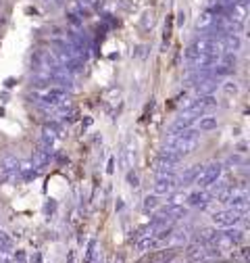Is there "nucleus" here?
<instances>
[{
	"mask_svg": "<svg viewBox=\"0 0 250 263\" xmlns=\"http://www.w3.org/2000/svg\"><path fill=\"white\" fill-rule=\"evenodd\" d=\"M200 167H202V165H194L192 169H188V171H186V175H184V178H181V182H184V184L194 182V180H196V175L200 173Z\"/></svg>",
	"mask_w": 250,
	"mask_h": 263,
	"instance_id": "21",
	"label": "nucleus"
},
{
	"mask_svg": "<svg viewBox=\"0 0 250 263\" xmlns=\"http://www.w3.org/2000/svg\"><path fill=\"white\" fill-rule=\"evenodd\" d=\"M32 161H34V165H36V167H44V165H48V163H50V148L42 146L40 150H36V152H34V157H32Z\"/></svg>",
	"mask_w": 250,
	"mask_h": 263,
	"instance_id": "13",
	"label": "nucleus"
},
{
	"mask_svg": "<svg viewBox=\"0 0 250 263\" xmlns=\"http://www.w3.org/2000/svg\"><path fill=\"white\" fill-rule=\"evenodd\" d=\"M54 209H57V203H54V201H52V203H48V205H46V211H48V213H52V211H54Z\"/></svg>",
	"mask_w": 250,
	"mask_h": 263,
	"instance_id": "30",
	"label": "nucleus"
},
{
	"mask_svg": "<svg viewBox=\"0 0 250 263\" xmlns=\"http://www.w3.org/2000/svg\"><path fill=\"white\" fill-rule=\"evenodd\" d=\"M221 173H223V165H221V163H211V165H207V167L200 169V173L196 175L194 184H196L200 190L211 188L213 184H217V180L221 178Z\"/></svg>",
	"mask_w": 250,
	"mask_h": 263,
	"instance_id": "2",
	"label": "nucleus"
},
{
	"mask_svg": "<svg viewBox=\"0 0 250 263\" xmlns=\"http://www.w3.org/2000/svg\"><path fill=\"white\" fill-rule=\"evenodd\" d=\"M84 3H86L90 9H98V7H102V0H84Z\"/></svg>",
	"mask_w": 250,
	"mask_h": 263,
	"instance_id": "29",
	"label": "nucleus"
},
{
	"mask_svg": "<svg viewBox=\"0 0 250 263\" xmlns=\"http://www.w3.org/2000/svg\"><path fill=\"white\" fill-rule=\"evenodd\" d=\"M179 186V180L175 178L173 173H165V175H158L156 182H154V188H152V194L156 196H169L171 192H175Z\"/></svg>",
	"mask_w": 250,
	"mask_h": 263,
	"instance_id": "3",
	"label": "nucleus"
},
{
	"mask_svg": "<svg viewBox=\"0 0 250 263\" xmlns=\"http://www.w3.org/2000/svg\"><path fill=\"white\" fill-rule=\"evenodd\" d=\"M158 205H161V203H158V196L156 194H148L146 199H144V209L146 211H154V209H158Z\"/></svg>",
	"mask_w": 250,
	"mask_h": 263,
	"instance_id": "20",
	"label": "nucleus"
},
{
	"mask_svg": "<svg viewBox=\"0 0 250 263\" xmlns=\"http://www.w3.org/2000/svg\"><path fill=\"white\" fill-rule=\"evenodd\" d=\"M123 155H125V165L131 167V165L135 163V148H133V146H127V148L123 150Z\"/></svg>",
	"mask_w": 250,
	"mask_h": 263,
	"instance_id": "24",
	"label": "nucleus"
},
{
	"mask_svg": "<svg viewBox=\"0 0 250 263\" xmlns=\"http://www.w3.org/2000/svg\"><path fill=\"white\" fill-rule=\"evenodd\" d=\"M115 263H123V257H117V259H115Z\"/></svg>",
	"mask_w": 250,
	"mask_h": 263,
	"instance_id": "33",
	"label": "nucleus"
},
{
	"mask_svg": "<svg viewBox=\"0 0 250 263\" xmlns=\"http://www.w3.org/2000/svg\"><path fill=\"white\" fill-rule=\"evenodd\" d=\"M213 222L219 228H234L242 222V215L234 209H223V211H215L213 213Z\"/></svg>",
	"mask_w": 250,
	"mask_h": 263,
	"instance_id": "4",
	"label": "nucleus"
},
{
	"mask_svg": "<svg viewBox=\"0 0 250 263\" xmlns=\"http://www.w3.org/2000/svg\"><path fill=\"white\" fill-rule=\"evenodd\" d=\"M198 109H190V111H186L181 117H177V121L173 123V129L171 132H184V129H188V127H192L194 123H196V119H198Z\"/></svg>",
	"mask_w": 250,
	"mask_h": 263,
	"instance_id": "6",
	"label": "nucleus"
},
{
	"mask_svg": "<svg viewBox=\"0 0 250 263\" xmlns=\"http://www.w3.org/2000/svg\"><path fill=\"white\" fill-rule=\"evenodd\" d=\"M17 165L19 161L13 155H7L3 161H0V182H9L17 175Z\"/></svg>",
	"mask_w": 250,
	"mask_h": 263,
	"instance_id": "5",
	"label": "nucleus"
},
{
	"mask_svg": "<svg viewBox=\"0 0 250 263\" xmlns=\"http://www.w3.org/2000/svg\"><path fill=\"white\" fill-rule=\"evenodd\" d=\"M94 261H96V240H90L86 257H84V263H94Z\"/></svg>",
	"mask_w": 250,
	"mask_h": 263,
	"instance_id": "18",
	"label": "nucleus"
},
{
	"mask_svg": "<svg viewBox=\"0 0 250 263\" xmlns=\"http://www.w3.org/2000/svg\"><path fill=\"white\" fill-rule=\"evenodd\" d=\"M217 125H219V121H217L215 115H202V117H198V129H200V132L217 129Z\"/></svg>",
	"mask_w": 250,
	"mask_h": 263,
	"instance_id": "16",
	"label": "nucleus"
},
{
	"mask_svg": "<svg viewBox=\"0 0 250 263\" xmlns=\"http://www.w3.org/2000/svg\"><path fill=\"white\" fill-rule=\"evenodd\" d=\"M194 88H196V92H198L200 96L213 94V90L217 88V77H202V80H196Z\"/></svg>",
	"mask_w": 250,
	"mask_h": 263,
	"instance_id": "11",
	"label": "nucleus"
},
{
	"mask_svg": "<svg viewBox=\"0 0 250 263\" xmlns=\"http://www.w3.org/2000/svg\"><path fill=\"white\" fill-rule=\"evenodd\" d=\"M67 19H69V23L75 25V28H79V25L84 23V17H81L77 11H69V13H67Z\"/></svg>",
	"mask_w": 250,
	"mask_h": 263,
	"instance_id": "22",
	"label": "nucleus"
},
{
	"mask_svg": "<svg viewBox=\"0 0 250 263\" xmlns=\"http://www.w3.org/2000/svg\"><path fill=\"white\" fill-rule=\"evenodd\" d=\"M215 19H217V15H215L211 9L202 11V13L198 15V19H196V28H198L200 32H209V30L213 28V23H215Z\"/></svg>",
	"mask_w": 250,
	"mask_h": 263,
	"instance_id": "9",
	"label": "nucleus"
},
{
	"mask_svg": "<svg viewBox=\"0 0 250 263\" xmlns=\"http://www.w3.org/2000/svg\"><path fill=\"white\" fill-rule=\"evenodd\" d=\"M0 263H13V251L11 249H0Z\"/></svg>",
	"mask_w": 250,
	"mask_h": 263,
	"instance_id": "26",
	"label": "nucleus"
},
{
	"mask_svg": "<svg viewBox=\"0 0 250 263\" xmlns=\"http://www.w3.org/2000/svg\"><path fill=\"white\" fill-rule=\"evenodd\" d=\"M184 201H186V194H184V192H177V194L171 192L167 205H184Z\"/></svg>",
	"mask_w": 250,
	"mask_h": 263,
	"instance_id": "23",
	"label": "nucleus"
},
{
	"mask_svg": "<svg viewBox=\"0 0 250 263\" xmlns=\"http://www.w3.org/2000/svg\"><path fill=\"white\" fill-rule=\"evenodd\" d=\"M225 234L230 236V240H232L234 245H240L242 240H244V232L242 230H230V232H225Z\"/></svg>",
	"mask_w": 250,
	"mask_h": 263,
	"instance_id": "25",
	"label": "nucleus"
},
{
	"mask_svg": "<svg viewBox=\"0 0 250 263\" xmlns=\"http://www.w3.org/2000/svg\"><path fill=\"white\" fill-rule=\"evenodd\" d=\"M46 3H52V5H63L65 0H46Z\"/></svg>",
	"mask_w": 250,
	"mask_h": 263,
	"instance_id": "32",
	"label": "nucleus"
},
{
	"mask_svg": "<svg viewBox=\"0 0 250 263\" xmlns=\"http://www.w3.org/2000/svg\"><path fill=\"white\" fill-rule=\"evenodd\" d=\"M156 245V238L150 236V234H142L138 240H135V251L138 253H146L148 249H152Z\"/></svg>",
	"mask_w": 250,
	"mask_h": 263,
	"instance_id": "14",
	"label": "nucleus"
},
{
	"mask_svg": "<svg viewBox=\"0 0 250 263\" xmlns=\"http://www.w3.org/2000/svg\"><path fill=\"white\" fill-rule=\"evenodd\" d=\"M221 44H223L225 52H238L242 48V38H240V34H223Z\"/></svg>",
	"mask_w": 250,
	"mask_h": 263,
	"instance_id": "8",
	"label": "nucleus"
},
{
	"mask_svg": "<svg viewBox=\"0 0 250 263\" xmlns=\"http://www.w3.org/2000/svg\"><path fill=\"white\" fill-rule=\"evenodd\" d=\"M219 234V230H215V228H204L200 234H198V243L200 245H211L213 243V238Z\"/></svg>",
	"mask_w": 250,
	"mask_h": 263,
	"instance_id": "17",
	"label": "nucleus"
},
{
	"mask_svg": "<svg viewBox=\"0 0 250 263\" xmlns=\"http://www.w3.org/2000/svg\"><path fill=\"white\" fill-rule=\"evenodd\" d=\"M198 142H200V132L190 129V127L184 129V132H171L169 138H167V146L177 150L181 157H186V155H190V152H194Z\"/></svg>",
	"mask_w": 250,
	"mask_h": 263,
	"instance_id": "1",
	"label": "nucleus"
},
{
	"mask_svg": "<svg viewBox=\"0 0 250 263\" xmlns=\"http://www.w3.org/2000/svg\"><path fill=\"white\" fill-rule=\"evenodd\" d=\"M215 199V194L213 192H209L207 188H204V190H196V192H192L190 196H186V201L192 205V207H204V205H209L211 201Z\"/></svg>",
	"mask_w": 250,
	"mask_h": 263,
	"instance_id": "7",
	"label": "nucleus"
},
{
	"mask_svg": "<svg viewBox=\"0 0 250 263\" xmlns=\"http://www.w3.org/2000/svg\"><path fill=\"white\" fill-rule=\"evenodd\" d=\"M175 255H177V251H175V249H169V251H161V253H156V255H154V259H156V261H161V263H169L171 259H175Z\"/></svg>",
	"mask_w": 250,
	"mask_h": 263,
	"instance_id": "19",
	"label": "nucleus"
},
{
	"mask_svg": "<svg viewBox=\"0 0 250 263\" xmlns=\"http://www.w3.org/2000/svg\"><path fill=\"white\" fill-rule=\"evenodd\" d=\"M127 182H129V186H131V188H138V186H140V178H138V173L129 171V173H127Z\"/></svg>",
	"mask_w": 250,
	"mask_h": 263,
	"instance_id": "28",
	"label": "nucleus"
},
{
	"mask_svg": "<svg viewBox=\"0 0 250 263\" xmlns=\"http://www.w3.org/2000/svg\"><path fill=\"white\" fill-rule=\"evenodd\" d=\"M38 167L34 165V161L32 159H23V161H19V165H17V175H21L25 182L27 180H32V178H36V171Z\"/></svg>",
	"mask_w": 250,
	"mask_h": 263,
	"instance_id": "10",
	"label": "nucleus"
},
{
	"mask_svg": "<svg viewBox=\"0 0 250 263\" xmlns=\"http://www.w3.org/2000/svg\"><path fill=\"white\" fill-rule=\"evenodd\" d=\"M184 21H186V13H184V11H181V13H179V19H177V23L181 25V23H184Z\"/></svg>",
	"mask_w": 250,
	"mask_h": 263,
	"instance_id": "31",
	"label": "nucleus"
},
{
	"mask_svg": "<svg viewBox=\"0 0 250 263\" xmlns=\"http://www.w3.org/2000/svg\"><path fill=\"white\" fill-rule=\"evenodd\" d=\"M227 205H230V209L238 211L240 215H244L248 211V194H240V196H234L232 201H227Z\"/></svg>",
	"mask_w": 250,
	"mask_h": 263,
	"instance_id": "12",
	"label": "nucleus"
},
{
	"mask_svg": "<svg viewBox=\"0 0 250 263\" xmlns=\"http://www.w3.org/2000/svg\"><path fill=\"white\" fill-rule=\"evenodd\" d=\"M173 169H175V163H171L169 159H165L163 155L158 157L156 161H154V171L158 173V175H165V173H173Z\"/></svg>",
	"mask_w": 250,
	"mask_h": 263,
	"instance_id": "15",
	"label": "nucleus"
},
{
	"mask_svg": "<svg viewBox=\"0 0 250 263\" xmlns=\"http://www.w3.org/2000/svg\"><path fill=\"white\" fill-rule=\"evenodd\" d=\"M223 90H225V94H238V86H236V82H225L223 84Z\"/></svg>",
	"mask_w": 250,
	"mask_h": 263,
	"instance_id": "27",
	"label": "nucleus"
}]
</instances>
